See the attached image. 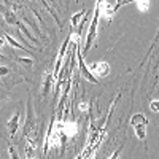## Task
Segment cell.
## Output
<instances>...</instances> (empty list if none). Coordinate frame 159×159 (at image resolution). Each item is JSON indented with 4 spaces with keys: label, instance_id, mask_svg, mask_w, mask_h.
Returning a JSON list of instances; mask_svg holds the SVG:
<instances>
[{
    "label": "cell",
    "instance_id": "obj_1",
    "mask_svg": "<svg viewBox=\"0 0 159 159\" xmlns=\"http://www.w3.org/2000/svg\"><path fill=\"white\" fill-rule=\"evenodd\" d=\"M76 61H78V69H80V75H81L84 80H88L89 83H97V80H96V76L92 75L91 72H89V69L86 67V64H84V59H83V54H81V49H80V45L76 43V57H75Z\"/></svg>",
    "mask_w": 159,
    "mask_h": 159
},
{
    "label": "cell",
    "instance_id": "obj_2",
    "mask_svg": "<svg viewBox=\"0 0 159 159\" xmlns=\"http://www.w3.org/2000/svg\"><path fill=\"white\" fill-rule=\"evenodd\" d=\"M35 113H34V107H32V99L29 97V102H27V121L24 124V129H22V134L24 137H29L32 132L35 130Z\"/></svg>",
    "mask_w": 159,
    "mask_h": 159
},
{
    "label": "cell",
    "instance_id": "obj_3",
    "mask_svg": "<svg viewBox=\"0 0 159 159\" xmlns=\"http://www.w3.org/2000/svg\"><path fill=\"white\" fill-rule=\"evenodd\" d=\"M19 123H21V115L19 113H15L8 121H7V129H8V135L10 139H15L18 130H19Z\"/></svg>",
    "mask_w": 159,
    "mask_h": 159
},
{
    "label": "cell",
    "instance_id": "obj_4",
    "mask_svg": "<svg viewBox=\"0 0 159 159\" xmlns=\"http://www.w3.org/2000/svg\"><path fill=\"white\" fill-rule=\"evenodd\" d=\"M89 72L94 76H107L110 73V65L107 62H96L91 65Z\"/></svg>",
    "mask_w": 159,
    "mask_h": 159
},
{
    "label": "cell",
    "instance_id": "obj_5",
    "mask_svg": "<svg viewBox=\"0 0 159 159\" xmlns=\"http://www.w3.org/2000/svg\"><path fill=\"white\" fill-rule=\"evenodd\" d=\"M54 76H52V72H46L45 75H43V88H42V94L43 96H46L48 92L54 88Z\"/></svg>",
    "mask_w": 159,
    "mask_h": 159
},
{
    "label": "cell",
    "instance_id": "obj_6",
    "mask_svg": "<svg viewBox=\"0 0 159 159\" xmlns=\"http://www.w3.org/2000/svg\"><path fill=\"white\" fill-rule=\"evenodd\" d=\"M134 132L140 142L145 143V150H147V124H134Z\"/></svg>",
    "mask_w": 159,
    "mask_h": 159
},
{
    "label": "cell",
    "instance_id": "obj_7",
    "mask_svg": "<svg viewBox=\"0 0 159 159\" xmlns=\"http://www.w3.org/2000/svg\"><path fill=\"white\" fill-rule=\"evenodd\" d=\"M62 132L67 135V139H69V137H75V135L78 134V124H76V123H67V121H64Z\"/></svg>",
    "mask_w": 159,
    "mask_h": 159
},
{
    "label": "cell",
    "instance_id": "obj_8",
    "mask_svg": "<svg viewBox=\"0 0 159 159\" xmlns=\"http://www.w3.org/2000/svg\"><path fill=\"white\" fill-rule=\"evenodd\" d=\"M86 10H83V11H78V13H75V15L70 18V22H72V27H80L83 22H84V19H86Z\"/></svg>",
    "mask_w": 159,
    "mask_h": 159
},
{
    "label": "cell",
    "instance_id": "obj_9",
    "mask_svg": "<svg viewBox=\"0 0 159 159\" xmlns=\"http://www.w3.org/2000/svg\"><path fill=\"white\" fill-rule=\"evenodd\" d=\"M115 7L113 5H110V3H107V2H103L102 5H100V16L103 15V18L107 19V21H110L111 19V16L115 15Z\"/></svg>",
    "mask_w": 159,
    "mask_h": 159
},
{
    "label": "cell",
    "instance_id": "obj_10",
    "mask_svg": "<svg viewBox=\"0 0 159 159\" xmlns=\"http://www.w3.org/2000/svg\"><path fill=\"white\" fill-rule=\"evenodd\" d=\"M37 147H35V142L30 139L25 145V159H37Z\"/></svg>",
    "mask_w": 159,
    "mask_h": 159
},
{
    "label": "cell",
    "instance_id": "obj_11",
    "mask_svg": "<svg viewBox=\"0 0 159 159\" xmlns=\"http://www.w3.org/2000/svg\"><path fill=\"white\" fill-rule=\"evenodd\" d=\"M130 124L134 126V124H147L148 126V118L142 115V113H135L134 116L130 118Z\"/></svg>",
    "mask_w": 159,
    "mask_h": 159
},
{
    "label": "cell",
    "instance_id": "obj_12",
    "mask_svg": "<svg viewBox=\"0 0 159 159\" xmlns=\"http://www.w3.org/2000/svg\"><path fill=\"white\" fill-rule=\"evenodd\" d=\"M3 38L7 40V42H8V43H10V45H11L13 48H18L19 51H25V48H24V46H21V45H19V43L16 42V40H15V38L11 37V35H5Z\"/></svg>",
    "mask_w": 159,
    "mask_h": 159
},
{
    "label": "cell",
    "instance_id": "obj_13",
    "mask_svg": "<svg viewBox=\"0 0 159 159\" xmlns=\"http://www.w3.org/2000/svg\"><path fill=\"white\" fill-rule=\"evenodd\" d=\"M78 108H80V111H83L84 115H89L91 113V102H80L78 103Z\"/></svg>",
    "mask_w": 159,
    "mask_h": 159
},
{
    "label": "cell",
    "instance_id": "obj_14",
    "mask_svg": "<svg viewBox=\"0 0 159 159\" xmlns=\"http://www.w3.org/2000/svg\"><path fill=\"white\" fill-rule=\"evenodd\" d=\"M135 2H137V5H139V8H140L142 11L148 10V7H150V2H148V0H135Z\"/></svg>",
    "mask_w": 159,
    "mask_h": 159
},
{
    "label": "cell",
    "instance_id": "obj_15",
    "mask_svg": "<svg viewBox=\"0 0 159 159\" xmlns=\"http://www.w3.org/2000/svg\"><path fill=\"white\" fill-rule=\"evenodd\" d=\"M8 150H10V157H11V159H21V157H19V153L16 151V148L13 147V145H10Z\"/></svg>",
    "mask_w": 159,
    "mask_h": 159
},
{
    "label": "cell",
    "instance_id": "obj_16",
    "mask_svg": "<svg viewBox=\"0 0 159 159\" xmlns=\"http://www.w3.org/2000/svg\"><path fill=\"white\" fill-rule=\"evenodd\" d=\"M150 110L153 113H157L159 111V100H151L150 102Z\"/></svg>",
    "mask_w": 159,
    "mask_h": 159
},
{
    "label": "cell",
    "instance_id": "obj_17",
    "mask_svg": "<svg viewBox=\"0 0 159 159\" xmlns=\"http://www.w3.org/2000/svg\"><path fill=\"white\" fill-rule=\"evenodd\" d=\"M130 2H135V0H116V5H115V10H118V8H121L123 5H127V3H130Z\"/></svg>",
    "mask_w": 159,
    "mask_h": 159
},
{
    "label": "cell",
    "instance_id": "obj_18",
    "mask_svg": "<svg viewBox=\"0 0 159 159\" xmlns=\"http://www.w3.org/2000/svg\"><path fill=\"white\" fill-rule=\"evenodd\" d=\"M10 73V69L7 65H0V76H7Z\"/></svg>",
    "mask_w": 159,
    "mask_h": 159
},
{
    "label": "cell",
    "instance_id": "obj_19",
    "mask_svg": "<svg viewBox=\"0 0 159 159\" xmlns=\"http://www.w3.org/2000/svg\"><path fill=\"white\" fill-rule=\"evenodd\" d=\"M18 61L22 62L24 65H27V67H30V65H32V59H27V57H19Z\"/></svg>",
    "mask_w": 159,
    "mask_h": 159
},
{
    "label": "cell",
    "instance_id": "obj_20",
    "mask_svg": "<svg viewBox=\"0 0 159 159\" xmlns=\"http://www.w3.org/2000/svg\"><path fill=\"white\" fill-rule=\"evenodd\" d=\"M121 151H123V147H119V148H118V150H116V151L108 157V159H118V157H119V154H121Z\"/></svg>",
    "mask_w": 159,
    "mask_h": 159
},
{
    "label": "cell",
    "instance_id": "obj_21",
    "mask_svg": "<svg viewBox=\"0 0 159 159\" xmlns=\"http://www.w3.org/2000/svg\"><path fill=\"white\" fill-rule=\"evenodd\" d=\"M75 159H83V153H81V154H78V156H76Z\"/></svg>",
    "mask_w": 159,
    "mask_h": 159
},
{
    "label": "cell",
    "instance_id": "obj_22",
    "mask_svg": "<svg viewBox=\"0 0 159 159\" xmlns=\"http://www.w3.org/2000/svg\"><path fill=\"white\" fill-rule=\"evenodd\" d=\"M0 59H2V61H5V59H7V57H5V56H3V54H0Z\"/></svg>",
    "mask_w": 159,
    "mask_h": 159
}]
</instances>
